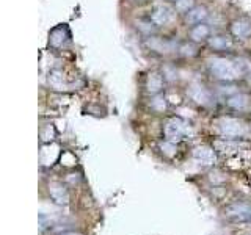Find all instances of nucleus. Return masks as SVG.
<instances>
[{"instance_id":"9b49d317","label":"nucleus","mask_w":251,"mask_h":235,"mask_svg":"<svg viewBox=\"0 0 251 235\" xmlns=\"http://www.w3.org/2000/svg\"><path fill=\"white\" fill-rule=\"evenodd\" d=\"M185 132V122L180 119V118L175 116L168 119L167 125H165V135H167L170 140H177L184 135Z\"/></svg>"},{"instance_id":"423d86ee","label":"nucleus","mask_w":251,"mask_h":235,"mask_svg":"<svg viewBox=\"0 0 251 235\" xmlns=\"http://www.w3.org/2000/svg\"><path fill=\"white\" fill-rule=\"evenodd\" d=\"M217 127L223 137L227 138H235V137H242L243 130H245V125H243L239 119L231 116H223L220 118V121L217 122Z\"/></svg>"},{"instance_id":"f8f14e48","label":"nucleus","mask_w":251,"mask_h":235,"mask_svg":"<svg viewBox=\"0 0 251 235\" xmlns=\"http://www.w3.org/2000/svg\"><path fill=\"white\" fill-rule=\"evenodd\" d=\"M65 41H69V33H68L66 27L55 28L49 36V44L53 47V49H61V47H65Z\"/></svg>"},{"instance_id":"0eeeda50","label":"nucleus","mask_w":251,"mask_h":235,"mask_svg":"<svg viewBox=\"0 0 251 235\" xmlns=\"http://www.w3.org/2000/svg\"><path fill=\"white\" fill-rule=\"evenodd\" d=\"M234 41L235 39L231 35L226 33H215L209 38L207 46L212 52H215L218 55H225L227 52H231L234 49Z\"/></svg>"},{"instance_id":"f3484780","label":"nucleus","mask_w":251,"mask_h":235,"mask_svg":"<svg viewBox=\"0 0 251 235\" xmlns=\"http://www.w3.org/2000/svg\"><path fill=\"white\" fill-rule=\"evenodd\" d=\"M149 100H151V102H149V107H151L154 112H160L162 113L168 107L167 99H165L163 96H160V94H155V96H152Z\"/></svg>"},{"instance_id":"20e7f679","label":"nucleus","mask_w":251,"mask_h":235,"mask_svg":"<svg viewBox=\"0 0 251 235\" xmlns=\"http://www.w3.org/2000/svg\"><path fill=\"white\" fill-rule=\"evenodd\" d=\"M187 96L190 97L195 104L206 107L214 100V94L207 88L206 85H202L200 82H193L187 86Z\"/></svg>"},{"instance_id":"ddd939ff","label":"nucleus","mask_w":251,"mask_h":235,"mask_svg":"<svg viewBox=\"0 0 251 235\" xmlns=\"http://www.w3.org/2000/svg\"><path fill=\"white\" fill-rule=\"evenodd\" d=\"M227 105H229L232 110H239V112H242V110L248 108L250 105V96L245 93H234L231 94L229 97H227Z\"/></svg>"},{"instance_id":"f03ea898","label":"nucleus","mask_w":251,"mask_h":235,"mask_svg":"<svg viewBox=\"0 0 251 235\" xmlns=\"http://www.w3.org/2000/svg\"><path fill=\"white\" fill-rule=\"evenodd\" d=\"M177 11L175 8V3H170V2H157L151 6L149 10L148 18L154 22V25L157 28H165V27H170L173 24L176 22L177 18Z\"/></svg>"},{"instance_id":"4468645a","label":"nucleus","mask_w":251,"mask_h":235,"mask_svg":"<svg viewBox=\"0 0 251 235\" xmlns=\"http://www.w3.org/2000/svg\"><path fill=\"white\" fill-rule=\"evenodd\" d=\"M200 44H196L190 39H187V41H182L179 44V49H177V55L182 58H195L198 57L200 53Z\"/></svg>"},{"instance_id":"6ab92c4d","label":"nucleus","mask_w":251,"mask_h":235,"mask_svg":"<svg viewBox=\"0 0 251 235\" xmlns=\"http://www.w3.org/2000/svg\"><path fill=\"white\" fill-rule=\"evenodd\" d=\"M126 2L133 5V6H141V5H146L149 0H126Z\"/></svg>"},{"instance_id":"7ed1b4c3","label":"nucleus","mask_w":251,"mask_h":235,"mask_svg":"<svg viewBox=\"0 0 251 235\" xmlns=\"http://www.w3.org/2000/svg\"><path fill=\"white\" fill-rule=\"evenodd\" d=\"M145 46L149 52L159 55V57H168V55L177 53V49H179V44L176 39L163 38L159 35L145 38Z\"/></svg>"},{"instance_id":"aec40b11","label":"nucleus","mask_w":251,"mask_h":235,"mask_svg":"<svg viewBox=\"0 0 251 235\" xmlns=\"http://www.w3.org/2000/svg\"><path fill=\"white\" fill-rule=\"evenodd\" d=\"M173 2H176V0H173Z\"/></svg>"},{"instance_id":"2eb2a0df","label":"nucleus","mask_w":251,"mask_h":235,"mask_svg":"<svg viewBox=\"0 0 251 235\" xmlns=\"http://www.w3.org/2000/svg\"><path fill=\"white\" fill-rule=\"evenodd\" d=\"M195 155H196V159H198L200 162H202V163H212L215 160V154H214V151L212 149H209V147H198L195 151Z\"/></svg>"},{"instance_id":"6e6552de","label":"nucleus","mask_w":251,"mask_h":235,"mask_svg":"<svg viewBox=\"0 0 251 235\" xmlns=\"http://www.w3.org/2000/svg\"><path fill=\"white\" fill-rule=\"evenodd\" d=\"M143 88L148 94L151 96H155V94H160L162 90L165 88V77L160 70H149V72L145 75L143 80Z\"/></svg>"},{"instance_id":"1a4fd4ad","label":"nucleus","mask_w":251,"mask_h":235,"mask_svg":"<svg viewBox=\"0 0 251 235\" xmlns=\"http://www.w3.org/2000/svg\"><path fill=\"white\" fill-rule=\"evenodd\" d=\"M209 8L206 5H195L190 11H187L184 16H182V21L185 25L190 28L196 24H201V22H206V19L209 18Z\"/></svg>"},{"instance_id":"9d476101","label":"nucleus","mask_w":251,"mask_h":235,"mask_svg":"<svg viewBox=\"0 0 251 235\" xmlns=\"http://www.w3.org/2000/svg\"><path fill=\"white\" fill-rule=\"evenodd\" d=\"M210 36H212V27L206 22L196 24V25L190 27L187 31V39H190V41H193L196 44L207 43Z\"/></svg>"},{"instance_id":"a211bd4d","label":"nucleus","mask_w":251,"mask_h":235,"mask_svg":"<svg viewBox=\"0 0 251 235\" xmlns=\"http://www.w3.org/2000/svg\"><path fill=\"white\" fill-rule=\"evenodd\" d=\"M173 3H175L176 11L180 16H184L187 11H190L192 8L196 5V0H176V2H173Z\"/></svg>"},{"instance_id":"f257e3e1","label":"nucleus","mask_w":251,"mask_h":235,"mask_svg":"<svg viewBox=\"0 0 251 235\" xmlns=\"http://www.w3.org/2000/svg\"><path fill=\"white\" fill-rule=\"evenodd\" d=\"M212 78L222 83L237 82L245 75V66L239 60H234L227 55H214L206 63Z\"/></svg>"},{"instance_id":"39448f33","label":"nucleus","mask_w":251,"mask_h":235,"mask_svg":"<svg viewBox=\"0 0 251 235\" xmlns=\"http://www.w3.org/2000/svg\"><path fill=\"white\" fill-rule=\"evenodd\" d=\"M229 35L235 41H247L251 38V18L240 16L229 24Z\"/></svg>"},{"instance_id":"dca6fc26","label":"nucleus","mask_w":251,"mask_h":235,"mask_svg":"<svg viewBox=\"0 0 251 235\" xmlns=\"http://www.w3.org/2000/svg\"><path fill=\"white\" fill-rule=\"evenodd\" d=\"M49 85L53 90H65V78H63L61 70H52L49 74Z\"/></svg>"}]
</instances>
